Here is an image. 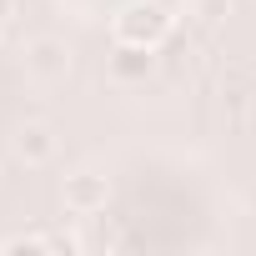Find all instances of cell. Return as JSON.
I'll return each instance as SVG.
<instances>
[{
	"label": "cell",
	"instance_id": "6da1fadb",
	"mask_svg": "<svg viewBox=\"0 0 256 256\" xmlns=\"http://www.w3.org/2000/svg\"><path fill=\"white\" fill-rule=\"evenodd\" d=\"M171 26H176V20L166 16V6H156V0H131V6H120V16L110 20L116 40H126V46H151V50L166 46Z\"/></svg>",
	"mask_w": 256,
	"mask_h": 256
},
{
	"label": "cell",
	"instance_id": "7a4b0ae2",
	"mask_svg": "<svg viewBox=\"0 0 256 256\" xmlns=\"http://www.w3.org/2000/svg\"><path fill=\"white\" fill-rule=\"evenodd\" d=\"M106 196H110V186H106V176H96V171H76V176H66V186H60V201H66L70 216H96V211H106Z\"/></svg>",
	"mask_w": 256,
	"mask_h": 256
},
{
	"label": "cell",
	"instance_id": "3957f363",
	"mask_svg": "<svg viewBox=\"0 0 256 256\" xmlns=\"http://www.w3.org/2000/svg\"><path fill=\"white\" fill-rule=\"evenodd\" d=\"M151 70H156V50H151V46H126V40H116V50H110V80H116V86H146Z\"/></svg>",
	"mask_w": 256,
	"mask_h": 256
},
{
	"label": "cell",
	"instance_id": "277c9868",
	"mask_svg": "<svg viewBox=\"0 0 256 256\" xmlns=\"http://www.w3.org/2000/svg\"><path fill=\"white\" fill-rule=\"evenodd\" d=\"M26 70H30L36 80H60V76L70 70V56H66L60 40H36V46L26 50Z\"/></svg>",
	"mask_w": 256,
	"mask_h": 256
},
{
	"label": "cell",
	"instance_id": "5b68a950",
	"mask_svg": "<svg viewBox=\"0 0 256 256\" xmlns=\"http://www.w3.org/2000/svg\"><path fill=\"white\" fill-rule=\"evenodd\" d=\"M16 156L26 161V166H46L50 156H56V136H50V126H20L16 131Z\"/></svg>",
	"mask_w": 256,
	"mask_h": 256
}]
</instances>
